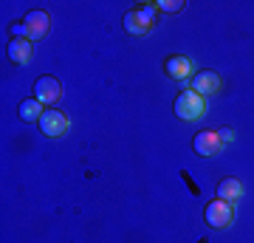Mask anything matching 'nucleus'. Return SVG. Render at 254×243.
I'll list each match as a JSON object with an SVG mask.
<instances>
[{"mask_svg":"<svg viewBox=\"0 0 254 243\" xmlns=\"http://www.w3.org/2000/svg\"><path fill=\"white\" fill-rule=\"evenodd\" d=\"M173 110H175V116L184 119V122H195V119L203 116V96L195 93L192 88H187V90H181V93L175 96Z\"/></svg>","mask_w":254,"mask_h":243,"instance_id":"f257e3e1","label":"nucleus"},{"mask_svg":"<svg viewBox=\"0 0 254 243\" xmlns=\"http://www.w3.org/2000/svg\"><path fill=\"white\" fill-rule=\"evenodd\" d=\"M203 218H206V224L212 226V229H226V226L235 221V209H232V204L218 198V201H212V204H206Z\"/></svg>","mask_w":254,"mask_h":243,"instance_id":"f03ea898","label":"nucleus"},{"mask_svg":"<svg viewBox=\"0 0 254 243\" xmlns=\"http://www.w3.org/2000/svg\"><path fill=\"white\" fill-rule=\"evenodd\" d=\"M68 130V116L60 113L57 108H46V113L40 116V133L48 139H60Z\"/></svg>","mask_w":254,"mask_h":243,"instance_id":"7ed1b4c3","label":"nucleus"},{"mask_svg":"<svg viewBox=\"0 0 254 243\" xmlns=\"http://www.w3.org/2000/svg\"><path fill=\"white\" fill-rule=\"evenodd\" d=\"M60 96H63V85H60V80H54V77H40V80L34 82V99L43 102V105H57L60 102Z\"/></svg>","mask_w":254,"mask_h":243,"instance_id":"20e7f679","label":"nucleus"},{"mask_svg":"<svg viewBox=\"0 0 254 243\" xmlns=\"http://www.w3.org/2000/svg\"><path fill=\"white\" fill-rule=\"evenodd\" d=\"M23 26H26V37L34 43V40H46L48 31H51V17H48L46 11H28L26 20H23Z\"/></svg>","mask_w":254,"mask_h":243,"instance_id":"39448f33","label":"nucleus"},{"mask_svg":"<svg viewBox=\"0 0 254 243\" xmlns=\"http://www.w3.org/2000/svg\"><path fill=\"white\" fill-rule=\"evenodd\" d=\"M192 147H195V153L209 159V156H218L223 150V144L218 139V130H200L195 139H192Z\"/></svg>","mask_w":254,"mask_h":243,"instance_id":"423d86ee","label":"nucleus"},{"mask_svg":"<svg viewBox=\"0 0 254 243\" xmlns=\"http://www.w3.org/2000/svg\"><path fill=\"white\" fill-rule=\"evenodd\" d=\"M190 88L195 90V93H200V96H215L220 90V77L215 71H200L192 77Z\"/></svg>","mask_w":254,"mask_h":243,"instance_id":"0eeeda50","label":"nucleus"},{"mask_svg":"<svg viewBox=\"0 0 254 243\" xmlns=\"http://www.w3.org/2000/svg\"><path fill=\"white\" fill-rule=\"evenodd\" d=\"M192 60L190 57H181V54H175V57H170L167 63H164V71L170 74L173 80H178V82H184V80H190L192 77Z\"/></svg>","mask_w":254,"mask_h":243,"instance_id":"6e6552de","label":"nucleus"},{"mask_svg":"<svg viewBox=\"0 0 254 243\" xmlns=\"http://www.w3.org/2000/svg\"><path fill=\"white\" fill-rule=\"evenodd\" d=\"M31 57H34V45H31L28 37H20V40H11V43H9V60H11V63L26 65Z\"/></svg>","mask_w":254,"mask_h":243,"instance_id":"1a4fd4ad","label":"nucleus"},{"mask_svg":"<svg viewBox=\"0 0 254 243\" xmlns=\"http://www.w3.org/2000/svg\"><path fill=\"white\" fill-rule=\"evenodd\" d=\"M218 198L226 201V204L240 201V198H243V184H240L237 178H232V175H229V178H223L218 184Z\"/></svg>","mask_w":254,"mask_h":243,"instance_id":"9d476101","label":"nucleus"},{"mask_svg":"<svg viewBox=\"0 0 254 243\" xmlns=\"http://www.w3.org/2000/svg\"><path fill=\"white\" fill-rule=\"evenodd\" d=\"M43 113H46V108H43V102H37V99H23L17 108V116L23 122H40Z\"/></svg>","mask_w":254,"mask_h":243,"instance_id":"9b49d317","label":"nucleus"},{"mask_svg":"<svg viewBox=\"0 0 254 243\" xmlns=\"http://www.w3.org/2000/svg\"><path fill=\"white\" fill-rule=\"evenodd\" d=\"M125 31H127V34L141 37V34H147V31H150V26H147L144 20H141V14L133 9V11H127V14H125Z\"/></svg>","mask_w":254,"mask_h":243,"instance_id":"f8f14e48","label":"nucleus"},{"mask_svg":"<svg viewBox=\"0 0 254 243\" xmlns=\"http://www.w3.org/2000/svg\"><path fill=\"white\" fill-rule=\"evenodd\" d=\"M155 6H158V11H170V14H173V11H181V9H184L181 0H161V3H155Z\"/></svg>","mask_w":254,"mask_h":243,"instance_id":"ddd939ff","label":"nucleus"},{"mask_svg":"<svg viewBox=\"0 0 254 243\" xmlns=\"http://www.w3.org/2000/svg\"><path fill=\"white\" fill-rule=\"evenodd\" d=\"M218 139H220V144L235 142V130H232V127H220V130H218Z\"/></svg>","mask_w":254,"mask_h":243,"instance_id":"4468645a","label":"nucleus"}]
</instances>
